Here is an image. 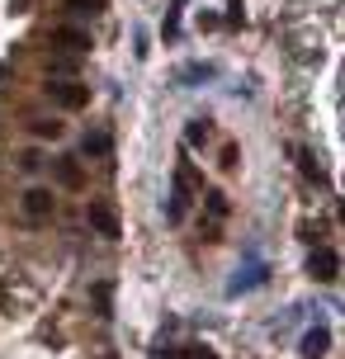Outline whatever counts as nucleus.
Masks as SVG:
<instances>
[{
  "label": "nucleus",
  "mask_w": 345,
  "mask_h": 359,
  "mask_svg": "<svg viewBox=\"0 0 345 359\" xmlns=\"http://www.w3.org/2000/svg\"><path fill=\"white\" fill-rule=\"evenodd\" d=\"M53 175L62 189H81L86 184V175H81V165H76V156H62V161H53Z\"/></svg>",
  "instance_id": "nucleus-7"
},
{
  "label": "nucleus",
  "mask_w": 345,
  "mask_h": 359,
  "mask_svg": "<svg viewBox=\"0 0 345 359\" xmlns=\"http://www.w3.org/2000/svg\"><path fill=\"white\" fill-rule=\"evenodd\" d=\"M203 198H208V213H213V217H227V198H222L218 189H208Z\"/></svg>",
  "instance_id": "nucleus-14"
},
{
  "label": "nucleus",
  "mask_w": 345,
  "mask_h": 359,
  "mask_svg": "<svg viewBox=\"0 0 345 359\" xmlns=\"http://www.w3.org/2000/svg\"><path fill=\"white\" fill-rule=\"evenodd\" d=\"M34 137H62V123H57V118H34Z\"/></svg>",
  "instance_id": "nucleus-13"
},
{
  "label": "nucleus",
  "mask_w": 345,
  "mask_h": 359,
  "mask_svg": "<svg viewBox=\"0 0 345 359\" xmlns=\"http://www.w3.org/2000/svg\"><path fill=\"white\" fill-rule=\"evenodd\" d=\"M48 72H57V76H72V72H76V57H57V62H48Z\"/></svg>",
  "instance_id": "nucleus-15"
},
{
  "label": "nucleus",
  "mask_w": 345,
  "mask_h": 359,
  "mask_svg": "<svg viewBox=\"0 0 345 359\" xmlns=\"http://www.w3.org/2000/svg\"><path fill=\"white\" fill-rule=\"evenodd\" d=\"M19 208H24V217H29V222H48V217H53V208H57V198H53V189L34 184V189H24V194H19Z\"/></svg>",
  "instance_id": "nucleus-1"
},
{
  "label": "nucleus",
  "mask_w": 345,
  "mask_h": 359,
  "mask_svg": "<svg viewBox=\"0 0 345 359\" xmlns=\"http://www.w3.org/2000/svg\"><path fill=\"white\" fill-rule=\"evenodd\" d=\"M86 222H90V232H100V236H123V222H119V213H114L109 203H90L86 208Z\"/></svg>",
  "instance_id": "nucleus-3"
},
{
  "label": "nucleus",
  "mask_w": 345,
  "mask_h": 359,
  "mask_svg": "<svg viewBox=\"0 0 345 359\" xmlns=\"http://www.w3.org/2000/svg\"><path fill=\"white\" fill-rule=\"evenodd\" d=\"M95 359H119V355H95Z\"/></svg>",
  "instance_id": "nucleus-20"
},
{
  "label": "nucleus",
  "mask_w": 345,
  "mask_h": 359,
  "mask_svg": "<svg viewBox=\"0 0 345 359\" xmlns=\"http://www.w3.org/2000/svg\"><path fill=\"white\" fill-rule=\"evenodd\" d=\"M0 307H5V288H0Z\"/></svg>",
  "instance_id": "nucleus-21"
},
{
  "label": "nucleus",
  "mask_w": 345,
  "mask_h": 359,
  "mask_svg": "<svg viewBox=\"0 0 345 359\" xmlns=\"http://www.w3.org/2000/svg\"><path fill=\"white\" fill-rule=\"evenodd\" d=\"M184 208H189V170H175V184H170V222H180Z\"/></svg>",
  "instance_id": "nucleus-5"
},
{
  "label": "nucleus",
  "mask_w": 345,
  "mask_h": 359,
  "mask_svg": "<svg viewBox=\"0 0 345 359\" xmlns=\"http://www.w3.org/2000/svg\"><path fill=\"white\" fill-rule=\"evenodd\" d=\"M308 274L317 279V284H331V279L341 274V255L327 251V246H317V251L308 255Z\"/></svg>",
  "instance_id": "nucleus-4"
},
{
  "label": "nucleus",
  "mask_w": 345,
  "mask_h": 359,
  "mask_svg": "<svg viewBox=\"0 0 345 359\" xmlns=\"http://www.w3.org/2000/svg\"><path fill=\"white\" fill-rule=\"evenodd\" d=\"M208 76H213V67H184L180 81H208Z\"/></svg>",
  "instance_id": "nucleus-16"
},
{
  "label": "nucleus",
  "mask_w": 345,
  "mask_h": 359,
  "mask_svg": "<svg viewBox=\"0 0 345 359\" xmlns=\"http://www.w3.org/2000/svg\"><path fill=\"white\" fill-rule=\"evenodd\" d=\"M184 359H218V355H213L208 345H189V350H184Z\"/></svg>",
  "instance_id": "nucleus-19"
},
{
  "label": "nucleus",
  "mask_w": 345,
  "mask_h": 359,
  "mask_svg": "<svg viewBox=\"0 0 345 359\" xmlns=\"http://www.w3.org/2000/svg\"><path fill=\"white\" fill-rule=\"evenodd\" d=\"M298 161H303V175H308V180H317V184H327V170H322V161H317L312 151H303V147H298Z\"/></svg>",
  "instance_id": "nucleus-12"
},
{
  "label": "nucleus",
  "mask_w": 345,
  "mask_h": 359,
  "mask_svg": "<svg viewBox=\"0 0 345 359\" xmlns=\"http://www.w3.org/2000/svg\"><path fill=\"white\" fill-rule=\"evenodd\" d=\"M81 151H86V156H109V133H86Z\"/></svg>",
  "instance_id": "nucleus-10"
},
{
  "label": "nucleus",
  "mask_w": 345,
  "mask_h": 359,
  "mask_svg": "<svg viewBox=\"0 0 345 359\" xmlns=\"http://www.w3.org/2000/svg\"><path fill=\"white\" fill-rule=\"evenodd\" d=\"M72 10H81V15H95V10H104V0H67Z\"/></svg>",
  "instance_id": "nucleus-17"
},
{
  "label": "nucleus",
  "mask_w": 345,
  "mask_h": 359,
  "mask_svg": "<svg viewBox=\"0 0 345 359\" xmlns=\"http://www.w3.org/2000/svg\"><path fill=\"white\" fill-rule=\"evenodd\" d=\"M53 43H57V48H72V53H86V48H90V34H86V29H76V24H57Z\"/></svg>",
  "instance_id": "nucleus-6"
},
{
  "label": "nucleus",
  "mask_w": 345,
  "mask_h": 359,
  "mask_svg": "<svg viewBox=\"0 0 345 359\" xmlns=\"http://www.w3.org/2000/svg\"><path fill=\"white\" fill-rule=\"evenodd\" d=\"M331 350V331H322V326H312L308 336H303V355L308 359H322Z\"/></svg>",
  "instance_id": "nucleus-8"
},
{
  "label": "nucleus",
  "mask_w": 345,
  "mask_h": 359,
  "mask_svg": "<svg viewBox=\"0 0 345 359\" xmlns=\"http://www.w3.org/2000/svg\"><path fill=\"white\" fill-rule=\"evenodd\" d=\"M90 298H95V317H114V284L109 279H100L90 288Z\"/></svg>",
  "instance_id": "nucleus-9"
},
{
  "label": "nucleus",
  "mask_w": 345,
  "mask_h": 359,
  "mask_svg": "<svg viewBox=\"0 0 345 359\" xmlns=\"http://www.w3.org/2000/svg\"><path fill=\"white\" fill-rule=\"evenodd\" d=\"M38 165H43V156H38V151H24V156H19V170H29V175H34Z\"/></svg>",
  "instance_id": "nucleus-18"
},
{
  "label": "nucleus",
  "mask_w": 345,
  "mask_h": 359,
  "mask_svg": "<svg viewBox=\"0 0 345 359\" xmlns=\"http://www.w3.org/2000/svg\"><path fill=\"white\" fill-rule=\"evenodd\" d=\"M208 133H213V128H208V118H189V128H184V142H189V147H203V142H208Z\"/></svg>",
  "instance_id": "nucleus-11"
},
{
  "label": "nucleus",
  "mask_w": 345,
  "mask_h": 359,
  "mask_svg": "<svg viewBox=\"0 0 345 359\" xmlns=\"http://www.w3.org/2000/svg\"><path fill=\"white\" fill-rule=\"evenodd\" d=\"M43 90H48V100H53L57 109H86V104H90V90H86V86H67V81H48Z\"/></svg>",
  "instance_id": "nucleus-2"
}]
</instances>
